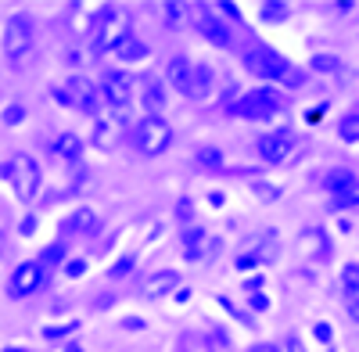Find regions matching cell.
<instances>
[{
    "label": "cell",
    "instance_id": "ffe728a7",
    "mask_svg": "<svg viewBox=\"0 0 359 352\" xmlns=\"http://www.w3.org/2000/svg\"><path fill=\"white\" fill-rule=\"evenodd\" d=\"M147 54H151V50H147V43L137 40V36H126L123 43L115 47V57H118V62H144Z\"/></svg>",
    "mask_w": 359,
    "mask_h": 352
},
{
    "label": "cell",
    "instance_id": "5bb4252c",
    "mask_svg": "<svg viewBox=\"0 0 359 352\" xmlns=\"http://www.w3.org/2000/svg\"><path fill=\"white\" fill-rule=\"evenodd\" d=\"M191 69H194V62H187L184 54L169 57V65H165V83L172 86V90H180L184 97H187V90H191Z\"/></svg>",
    "mask_w": 359,
    "mask_h": 352
},
{
    "label": "cell",
    "instance_id": "484cf974",
    "mask_svg": "<svg viewBox=\"0 0 359 352\" xmlns=\"http://www.w3.org/2000/svg\"><path fill=\"white\" fill-rule=\"evenodd\" d=\"M259 15H262V22H284V18H287V4H277V0H269V4L259 8Z\"/></svg>",
    "mask_w": 359,
    "mask_h": 352
},
{
    "label": "cell",
    "instance_id": "83f0119b",
    "mask_svg": "<svg viewBox=\"0 0 359 352\" xmlns=\"http://www.w3.org/2000/svg\"><path fill=\"white\" fill-rule=\"evenodd\" d=\"M309 65H313V72H338L341 69V62H338V57H331V54H316Z\"/></svg>",
    "mask_w": 359,
    "mask_h": 352
},
{
    "label": "cell",
    "instance_id": "60d3db41",
    "mask_svg": "<svg viewBox=\"0 0 359 352\" xmlns=\"http://www.w3.org/2000/svg\"><path fill=\"white\" fill-rule=\"evenodd\" d=\"M65 352H79V345H69V348H65Z\"/></svg>",
    "mask_w": 359,
    "mask_h": 352
},
{
    "label": "cell",
    "instance_id": "1f68e13d",
    "mask_svg": "<svg viewBox=\"0 0 359 352\" xmlns=\"http://www.w3.org/2000/svg\"><path fill=\"white\" fill-rule=\"evenodd\" d=\"M22 119H25V108H22V104H11V108L4 111V123H8V126H18Z\"/></svg>",
    "mask_w": 359,
    "mask_h": 352
},
{
    "label": "cell",
    "instance_id": "7a4b0ae2",
    "mask_svg": "<svg viewBox=\"0 0 359 352\" xmlns=\"http://www.w3.org/2000/svg\"><path fill=\"white\" fill-rule=\"evenodd\" d=\"M130 36V18L118 8H101L94 11V29H90V40H94V54L97 50H115Z\"/></svg>",
    "mask_w": 359,
    "mask_h": 352
},
{
    "label": "cell",
    "instance_id": "d6986e66",
    "mask_svg": "<svg viewBox=\"0 0 359 352\" xmlns=\"http://www.w3.org/2000/svg\"><path fill=\"white\" fill-rule=\"evenodd\" d=\"M118 130H123V123H118L115 119V115H111V119H101L97 126H94V144H97V148H115V140H118Z\"/></svg>",
    "mask_w": 359,
    "mask_h": 352
},
{
    "label": "cell",
    "instance_id": "cb8c5ba5",
    "mask_svg": "<svg viewBox=\"0 0 359 352\" xmlns=\"http://www.w3.org/2000/svg\"><path fill=\"white\" fill-rule=\"evenodd\" d=\"M79 151H83V140H79L76 133H65L62 140H57V155H62L65 162H76Z\"/></svg>",
    "mask_w": 359,
    "mask_h": 352
},
{
    "label": "cell",
    "instance_id": "7c38bea8",
    "mask_svg": "<svg viewBox=\"0 0 359 352\" xmlns=\"http://www.w3.org/2000/svg\"><path fill=\"white\" fill-rule=\"evenodd\" d=\"M198 33H201L208 43H212V47H223V50H226L230 40H233V36H230V29L223 25V18H216V11H208V8H205L201 18H198Z\"/></svg>",
    "mask_w": 359,
    "mask_h": 352
},
{
    "label": "cell",
    "instance_id": "52a82bcc",
    "mask_svg": "<svg viewBox=\"0 0 359 352\" xmlns=\"http://www.w3.org/2000/svg\"><path fill=\"white\" fill-rule=\"evenodd\" d=\"M43 266L40 262H22V266L8 277V295L11 299H29V295H36V291L43 287Z\"/></svg>",
    "mask_w": 359,
    "mask_h": 352
},
{
    "label": "cell",
    "instance_id": "4dcf8cb0",
    "mask_svg": "<svg viewBox=\"0 0 359 352\" xmlns=\"http://www.w3.org/2000/svg\"><path fill=\"white\" fill-rule=\"evenodd\" d=\"M133 262H137L133 255H123V259H118L115 266H111V277H126V273L133 270Z\"/></svg>",
    "mask_w": 359,
    "mask_h": 352
},
{
    "label": "cell",
    "instance_id": "5b68a950",
    "mask_svg": "<svg viewBox=\"0 0 359 352\" xmlns=\"http://www.w3.org/2000/svg\"><path fill=\"white\" fill-rule=\"evenodd\" d=\"M245 69L252 72V76H262L266 83H284L287 79V72H291V62L284 54H277L273 47H262V43H255V47H248L245 50Z\"/></svg>",
    "mask_w": 359,
    "mask_h": 352
},
{
    "label": "cell",
    "instance_id": "74e56055",
    "mask_svg": "<svg viewBox=\"0 0 359 352\" xmlns=\"http://www.w3.org/2000/svg\"><path fill=\"white\" fill-rule=\"evenodd\" d=\"M18 230H22V233H33V230H36V219H33V216H25Z\"/></svg>",
    "mask_w": 359,
    "mask_h": 352
},
{
    "label": "cell",
    "instance_id": "d4e9b609",
    "mask_svg": "<svg viewBox=\"0 0 359 352\" xmlns=\"http://www.w3.org/2000/svg\"><path fill=\"white\" fill-rule=\"evenodd\" d=\"M62 259H65V245H62V241H54V245H47V248L40 252V259H36V262H40L43 270H50V266H57Z\"/></svg>",
    "mask_w": 359,
    "mask_h": 352
},
{
    "label": "cell",
    "instance_id": "e0dca14e",
    "mask_svg": "<svg viewBox=\"0 0 359 352\" xmlns=\"http://www.w3.org/2000/svg\"><path fill=\"white\" fill-rule=\"evenodd\" d=\"M212 86H216V72L208 65H194L191 69V90H187L191 101H205L208 94H212Z\"/></svg>",
    "mask_w": 359,
    "mask_h": 352
},
{
    "label": "cell",
    "instance_id": "9c48e42d",
    "mask_svg": "<svg viewBox=\"0 0 359 352\" xmlns=\"http://www.w3.org/2000/svg\"><path fill=\"white\" fill-rule=\"evenodd\" d=\"M101 94H104V101L111 104V111H126L130 101H133V79H130L126 72H104Z\"/></svg>",
    "mask_w": 359,
    "mask_h": 352
},
{
    "label": "cell",
    "instance_id": "6da1fadb",
    "mask_svg": "<svg viewBox=\"0 0 359 352\" xmlns=\"http://www.w3.org/2000/svg\"><path fill=\"white\" fill-rule=\"evenodd\" d=\"M277 111H284V94L273 90V86H259V90H248V94L237 97V104L230 108V115H237V119H252V123L273 119Z\"/></svg>",
    "mask_w": 359,
    "mask_h": 352
},
{
    "label": "cell",
    "instance_id": "f35d334b",
    "mask_svg": "<svg viewBox=\"0 0 359 352\" xmlns=\"http://www.w3.org/2000/svg\"><path fill=\"white\" fill-rule=\"evenodd\" d=\"M252 352H280V345H273V341H262V345H255Z\"/></svg>",
    "mask_w": 359,
    "mask_h": 352
},
{
    "label": "cell",
    "instance_id": "9a60e30c",
    "mask_svg": "<svg viewBox=\"0 0 359 352\" xmlns=\"http://www.w3.org/2000/svg\"><path fill=\"white\" fill-rule=\"evenodd\" d=\"M352 187H359V180L352 176V169H345V165H334V169H327V172H323V191H327V194L341 198V194H348Z\"/></svg>",
    "mask_w": 359,
    "mask_h": 352
},
{
    "label": "cell",
    "instance_id": "ba28073f",
    "mask_svg": "<svg viewBox=\"0 0 359 352\" xmlns=\"http://www.w3.org/2000/svg\"><path fill=\"white\" fill-rule=\"evenodd\" d=\"M277 259V238L273 233H259V238H252L241 252H237V266L248 270V266H266V262Z\"/></svg>",
    "mask_w": 359,
    "mask_h": 352
},
{
    "label": "cell",
    "instance_id": "d6a6232c",
    "mask_svg": "<svg viewBox=\"0 0 359 352\" xmlns=\"http://www.w3.org/2000/svg\"><path fill=\"white\" fill-rule=\"evenodd\" d=\"M198 158H201V165H208V169H219V151H216V148L198 151Z\"/></svg>",
    "mask_w": 359,
    "mask_h": 352
},
{
    "label": "cell",
    "instance_id": "8d00e7d4",
    "mask_svg": "<svg viewBox=\"0 0 359 352\" xmlns=\"http://www.w3.org/2000/svg\"><path fill=\"white\" fill-rule=\"evenodd\" d=\"M345 309H348V320H355V324H359V299H352Z\"/></svg>",
    "mask_w": 359,
    "mask_h": 352
},
{
    "label": "cell",
    "instance_id": "8992f818",
    "mask_svg": "<svg viewBox=\"0 0 359 352\" xmlns=\"http://www.w3.org/2000/svg\"><path fill=\"white\" fill-rule=\"evenodd\" d=\"M36 43V29H33V18L29 15H11L8 25H4V57L8 62H22V57L33 50Z\"/></svg>",
    "mask_w": 359,
    "mask_h": 352
},
{
    "label": "cell",
    "instance_id": "2e32d148",
    "mask_svg": "<svg viewBox=\"0 0 359 352\" xmlns=\"http://www.w3.org/2000/svg\"><path fill=\"white\" fill-rule=\"evenodd\" d=\"M176 284H180L176 270H158V273H151V280L140 287V295L144 299H162V295H169V291H176Z\"/></svg>",
    "mask_w": 359,
    "mask_h": 352
},
{
    "label": "cell",
    "instance_id": "836d02e7",
    "mask_svg": "<svg viewBox=\"0 0 359 352\" xmlns=\"http://www.w3.org/2000/svg\"><path fill=\"white\" fill-rule=\"evenodd\" d=\"M86 273V259H72L65 266V277H83Z\"/></svg>",
    "mask_w": 359,
    "mask_h": 352
},
{
    "label": "cell",
    "instance_id": "f546056e",
    "mask_svg": "<svg viewBox=\"0 0 359 352\" xmlns=\"http://www.w3.org/2000/svg\"><path fill=\"white\" fill-rule=\"evenodd\" d=\"M313 334H316V341H323V345H331V338H334V331H331V324H327V320L313 324Z\"/></svg>",
    "mask_w": 359,
    "mask_h": 352
},
{
    "label": "cell",
    "instance_id": "277c9868",
    "mask_svg": "<svg viewBox=\"0 0 359 352\" xmlns=\"http://www.w3.org/2000/svg\"><path fill=\"white\" fill-rule=\"evenodd\" d=\"M130 137H133V144H137L140 155L155 158V155H162L169 144H172V126L162 119V115H147V119H140V123L133 126Z\"/></svg>",
    "mask_w": 359,
    "mask_h": 352
},
{
    "label": "cell",
    "instance_id": "44dd1931",
    "mask_svg": "<svg viewBox=\"0 0 359 352\" xmlns=\"http://www.w3.org/2000/svg\"><path fill=\"white\" fill-rule=\"evenodd\" d=\"M302 248L309 255H320V259L331 255V241H327V233H320V230H306L302 233Z\"/></svg>",
    "mask_w": 359,
    "mask_h": 352
},
{
    "label": "cell",
    "instance_id": "b9f144b4",
    "mask_svg": "<svg viewBox=\"0 0 359 352\" xmlns=\"http://www.w3.org/2000/svg\"><path fill=\"white\" fill-rule=\"evenodd\" d=\"M0 241H4V233H0Z\"/></svg>",
    "mask_w": 359,
    "mask_h": 352
},
{
    "label": "cell",
    "instance_id": "4316f807",
    "mask_svg": "<svg viewBox=\"0 0 359 352\" xmlns=\"http://www.w3.org/2000/svg\"><path fill=\"white\" fill-rule=\"evenodd\" d=\"M162 11H165V22H169L172 29L187 22V18H184V15H187V8H184V4H176V0H169V4H162Z\"/></svg>",
    "mask_w": 359,
    "mask_h": 352
},
{
    "label": "cell",
    "instance_id": "ac0fdd59",
    "mask_svg": "<svg viewBox=\"0 0 359 352\" xmlns=\"http://www.w3.org/2000/svg\"><path fill=\"white\" fill-rule=\"evenodd\" d=\"M140 108H144L147 115H158V111L165 108V83L147 79V83L140 86Z\"/></svg>",
    "mask_w": 359,
    "mask_h": 352
},
{
    "label": "cell",
    "instance_id": "8fae6325",
    "mask_svg": "<svg viewBox=\"0 0 359 352\" xmlns=\"http://www.w3.org/2000/svg\"><path fill=\"white\" fill-rule=\"evenodd\" d=\"M65 90L72 94V104H76L79 111H86V115H94V111L101 108V104H97V101H101V90H97V86L90 83L86 76H69V79H65Z\"/></svg>",
    "mask_w": 359,
    "mask_h": 352
},
{
    "label": "cell",
    "instance_id": "d590c367",
    "mask_svg": "<svg viewBox=\"0 0 359 352\" xmlns=\"http://www.w3.org/2000/svg\"><path fill=\"white\" fill-rule=\"evenodd\" d=\"M248 306H252L255 313H262V309H269V295H259V291H255V295L248 299Z\"/></svg>",
    "mask_w": 359,
    "mask_h": 352
},
{
    "label": "cell",
    "instance_id": "30bf717a",
    "mask_svg": "<svg viewBox=\"0 0 359 352\" xmlns=\"http://www.w3.org/2000/svg\"><path fill=\"white\" fill-rule=\"evenodd\" d=\"M291 151H294V133L291 130H273L259 140V158L266 165H280Z\"/></svg>",
    "mask_w": 359,
    "mask_h": 352
},
{
    "label": "cell",
    "instance_id": "4fadbf2b",
    "mask_svg": "<svg viewBox=\"0 0 359 352\" xmlns=\"http://www.w3.org/2000/svg\"><path fill=\"white\" fill-rule=\"evenodd\" d=\"M94 226H97L94 209H76V212H69V216L62 219L57 233H62V238L69 241V238H76V233H94Z\"/></svg>",
    "mask_w": 359,
    "mask_h": 352
},
{
    "label": "cell",
    "instance_id": "f1b7e54d",
    "mask_svg": "<svg viewBox=\"0 0 359 352\" xmlns=\"http://www.w3.org/2000/svg\"><path fill=\"white\" fill-rule=\"evenodd\" d=\"M79 324H76V320H72V324H65V327H43V338L47 341H57V338H65L69 331H76Z\"/></svg>",
    "mask_w": 359,
    "mask_h": 352
},
{
    "label": "cell",
    "instance_id": "e575fe53",
    "mask_svg": "<svg viewBox=\"0 0 359 352\" xmlns=\"http://www.w3.org/2000/svg\"><path fill=\"white\" fill-rule=\"evenodd\" d=\"M334 205H338V209H345V205H359V187H352L348 194H341V198H334Z\"/></svg>",
    "mask_w": 359,
    "mask_h": 352
},
{
    "label": "cell",
    "instance_id": "3957f363",
    "mask_svg": "<svg viewBox=\"0 0 359 352\" xmlns=\"http://www.w3.org/2000/svg\"><path fill=\"white\" fill-rule=\"evenodd\" d=\"M4 176H11L15 194H18L22 201H33V198L40 194V187H43V172H40V162H36L33 155H25V151H18V155H11V158H8V165H4Z\"/></svg>",
    "mask_w": 359,
    "mask_h": 352
},
{
    "label": "cell",
    "instance_id": "603a6c76",
    "mask_svg": "<svg viewBox=\"0 0 359 352\" xmlns=\"http://www.w3.org/2000/svg\"><path fill=\"white\" fill-rule=\"evenodd\" d=\"M338 137L345 144H359V111H348L345 119L338 123Z\"/></svg>",
    "mask_w": 359,
    "mask_h": 352
},
{
    "label": "cell",
    "instance_id": "7402d4cb",
    "mask_svg": "<svg viewBox=\"0 0 359 352\" xmlns=\"http://www.w3.org/2000/svg\"><path fill=\"white\" fill-rule=\"evenodd\" d=\"M341 287H345V302L359 299V262H348L341 270Z\"/></svg>",
    "mask_w": 359,
    "mask_h": 352
},
{
    "label": "cell",
    "instance_id": "ab89813d",
    "mask_svg": "<svg viewBox=\"0 0 359 352\" xmlns=\"http://www.w3.org/2000/svg\"><path fill=\"white\" fill-rule=\"evenodd\" d=\"M4 352H29V348H22V345H11V348H4Z\"/></svg>",
    "mask_w": 359,
    "mask_h": 352
}]
</instances>
